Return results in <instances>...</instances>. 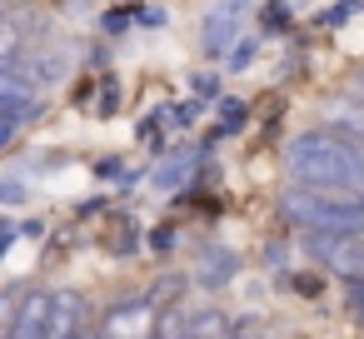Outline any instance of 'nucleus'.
<instances>
[{"label":"nucleus","instance_id":"5","mask_svg":"<svg viewBox=\"0 0 364 339\" xmlns=\"http://www.w3.org/2000/svg\"><path fill=\"white\" fill-rule=\"evenodd\" d=\"M41 110H46L41 80H26V70H6V75H0V115H6V125H26Z\"/></svg>","mask_w":364,"mask_h":339},{"label":"nucleus","instance_id":"2","mask_svg":"<svg viewBox=\"0 0 364 339\" xmlns=\"http://www.w3.org/2000/svg\"><path fill=\"white\" fill-rule=\"evenodd\" d=\"M279 215L309 235H364V190L294 185L279 195Z\"/></svg>","mask_w":364,"mask_h":339},{"label":"nucleus","instance_id":"9","mask_svg":"<svg viewBox=\"0 0 364 339\" xmlns=\"http://www.w3.org/2000/svg\"><path fill=\"white\" fill-rule=\"evenodd\" d=\"M185 339H235V329H230V314H225V309H200V314H190V324H185Z\"/></svg>","mask_w":364,"mask_h":339},{"label":"nucleus","instance_id":"7","mask_svg":"<svg viewBox=\"0 0 364 339\" xmlns=\"http://www.w3.org/2000/svg\"><path fill=\"white\" fill-rule=\"evenodd\" d=\"M240 21H245V6L240 0H220V6L210 11V21H205V50L210 55H225V50H235L240 41Z\"/></svg>","mask_w":364,"mask_h":339},{"label":"nucleus","instance_id":"8","mask_svg":"<svg viewBox=\"0 0 364 339\" xmlns=\"http://www.w3.org/2000/svg\"><path fill=\"white\" fill-rule=\"evenodd\" d=\"M75 334H80V294L60 289L55 309H50V334L46 339H75Z\"/></svg>","mask_w":364,"mask_h":339},{"label":"nucleus","instance_id":"1","mask_svg":"<svg viewBox=\"0 0 364 339\" xmlns=\"http://www.w3.org/2000/svg\"><path fill=\"white\" fill-rule=\"evenodd\" d=\"M284 165L294 185H324V190H364V145H349L339 135H299L284 150Z\"/></svg>","mask_w":364,"mask_h":339},{"label":"nucleus","instance_id":"4","mask_svg":"<svg viewBox=\"0 0 364 339\" xmlns=\"http://www.w3.org/2000/svg\"><path fill=\"white\" fill-rule=\"evenodd\" d=\"M309 254H319L334 274L364 279V235H309Z\"/></svg>","mask_w":364,"mask_h":339},{"label":"nucleus","instance_id":"13","mask_svg":"<svg viewBox=\"0 0 364 339\" xmlns=\"http://www.w3.org/2000/svg\"><path fill=\"white\" fill-rule=\"evenodd\" d=\"M349 309L364 319V279H349Z\"/></svg>","mask_w":364,"mask_h":339},{"label":"nucleus","instance_id":"10","mask_svg":"<svg viewBox=\"0 0 364 339\" xmlns=\"http://www.w3.org/2000/svg\"><path fill=\"white\" fill-rule=\"evenodd\" d=\"M235 269H240V259H235L230 249H210V259H205V269H200V284L215 289V284H225Z\"/></svg>","mask_w":364,"mask_h":339},{"label":"nucleus","instance_id":"14","mask_svg":"<svg viewBox=\"0 0 364 339\" xmlns=\"http://www.w3.org/2000/svg\"><path fill=\"white\" fill-rule=\"evenodd\" d=\"M21 200H26V190H21V185L11 180V185H6V205H21Z\"/></svg>","mask_w":364,"mask_h":339},{"label":"nucleus","instance_id":"11","mask_svg":"<svg viewBox=\"0 0 364 339\" xmlns=\"http://www.w3.org/2000/svg\"><path fill=\"white\" fill-rule=\"evenodd\" d=\"M180 289H185V279H180V274H170V279H160V284H155L145 299H150V304L165 314V309H175V294H180Z\"/></svg>","mask_w":364,"mask_h":339},{"label":"nucleus","instance_id":"12","mask_svg":"<svg viewBox=\"0 0 364 339\" xmlns=\"http://www.w3.org/2000/svg\"><path fill=\"white\" fill-rule=\"evenodd\" d=\"M250 55H255V41H245V45H235L225 65H230V70H240V65H250Z\"/></svg>","mask_w":364,"mask_h":339},{"label":"nucleus","instance_id":"3","mask_svg":"<svg viewBox=\"0 0 364 339\" xmlns=\"http://www.w3.org/2000/svg\"><path fill=\"white\" fill-rule=\"evenodd\" d=\"M100 329H105V339H155L160 309L150 299H120L115 309H105Z\"/></svg>","mask_w":364,"mask_h":339},{"label":"nucleus","instance_id":"6","mask_svg":"<svg viewBox=\"0 0 364 339\" xmlns=\"http://www.w3.org/2000/svg\"><path fill=\"white\" fill-rule=\"evenodd\" d=\"M50 309H55V294H26L11 314V334L6 339H46L50 334Z\"/></svg>","mask_w":364,"mask_h":339}]
</instances>
